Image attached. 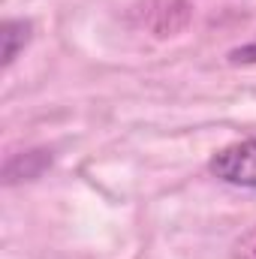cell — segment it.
Listing matches in <instances>:
<instances>
[{"label": "cell", "instance_id": "cell-1", "mask_svg": "<svg viewBox=\"0 0 256 259\" xmlns=\"http://www.w3.org/2000/svg\"><path fill=\"white\" fill-rule=\"evenodd\" d=\"M208 169L223 184L256 190V139H244V142L220 148L208 160Z\"/></svg>", "mask_w": 256, "mask_h": 259}, {"label": "cell", "instance_id": "cell-2", "mask_svg": "<svg viewBox=\"0 0 256 259\" xmlns=\"http://www.w3.org/2000/svg\"><path fill=\"white\" fill-rule=\"evenodd\" d=\"M30 21H21V18H6L3 27H0V64L3 69L12 66V61L18 58V52L30 42Z\"/></svg>", "mask_w": 256, "mask_h": 259}, {"label": "cell", "instance_id": "cell-3", "mask_svg": "<svg viewBox=\"0 0 256 259\" xmlns=\"http://www.w3.org/2000/svg\"><path fill=\"white\" fill-rule=\"evenodd\" d=\"M235 259H256V226L244 232L241 241L235 244Z\"/></svg>", "mask_w": 256, "mask_h": 259}, {"label": "cell", "instance_id": "cell-4", "mask_svg": "<svg viewBox=\"0 0 256 259\" xmlns=\"http://www.w3.org/2000/svg\"><path fill=\"white\" fill-rule=\"evenodd\" d=\"M229 64H256V39L229 52Z\"/></svg>", "mask_w": 256, "mask_h": 259}]
</instances>
